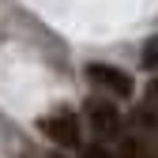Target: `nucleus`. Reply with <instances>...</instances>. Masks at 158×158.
I'll use <instances>...</instances> for the list:
<instances>
[{"instance_id":"6","label":"nucleus","mask_w":158,"mask_h":158,"mask_svg":"<svg viewBox=\"0 0 158 158\" xmlns=\"http://www.w3.org/2000/svg\"><path fill=\"white\" fill-rule=\"evenodd\" d=\"M135 158H158V139H147L139 151H135Z\"/></svg>"},{"instance_id":"5","label":"nucleus","mask_w":158,"mask_h":158,"mask_svg":"<svg viewBox=\"0 0 158 158\" xmlns=\"http://www.w3.org/2000/svg\"><path fill=\"white\" fill-rule=\"evenodd\" d=\"M143 68H147V72H158V34L143 45Z\"/></svg>"},{"instance_id":"1","label":"nucleus","mask_w":158,"mask_h":158,"mask_svg":"<svg viewBox=\"0 0 158 158\" xmlns=\"http://www.w3.org/2000/svg\"><path fill=\"white\" fill-rule=\"evenodd\" d=\"M38 128H42L45 139H53L56 147H79V139H83L79 117H75L72 109H53V113H45Z\"/></svg>"},{"instance_id":"2","label":"nucleus","mask_w":158,"mask_h":158,"mask_svg":"<svg viewBox=\"0 0 158 158\" xmlns=\"http://www.w3.org/2000/svg\"><path fill=\"white\" fill-rule=\"evenodd\" d=\"M83 113H87V124H90V132H94L102 143H109V139H121V113L113 109V102H106V98H87Z\"/></svg>"},{"instance_id":"7","label":"nucleus","mask_w":158,"mask_h":158,"mask_svg":"<svg viewBox=\"0 0 158 158\" xmlns=\"http://www.w3.org/2000/svg\"><path fill=\"white\" fill-rule=\"evenodd\" d=\"M147 106L158 109V79H151V87H147Z\"/></svg>"},{"instance_id":"4","label":"nucleus","mask_w":158,"mask_h":158,"mask_svg":"<svg viewBox=\"0 0 158 158\" xmlns=\"http://www.w3.org/2000/svg\"><path fill=\"white\" fill-rule=\"evenodd\" d=\"M132 128L143 135V139H158V109L143 106V109H135L132 113Z\"/></svg>"},{"instance_id":"3","label":"nucleus","mask_w":158,"mask_h":158,"mask_svg":"<svg viewBox=\"0 0 158 158\" xmlns=\"http://www.w3.org/2000/svg\"><path fill=\"white\" fill-rule=\"evenodd\" d=\"M87 79H90V87L106 90L113 98H128L132 94V75L113 68V64H87Z\"/></svg>"}]
</instances>
